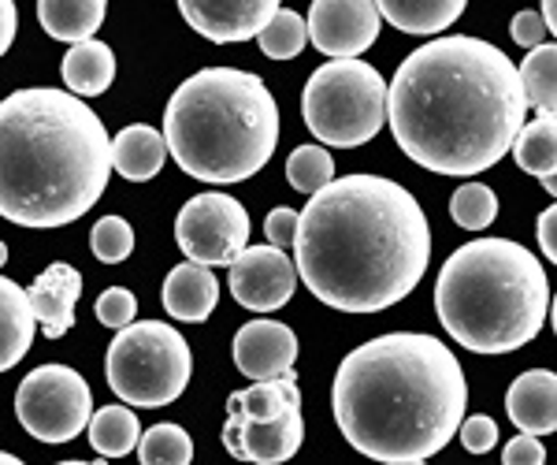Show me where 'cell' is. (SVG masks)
<instances>
[{
  "label": "cell",
  "instance_id": "cell-19",
  "mask_svg": "<svg viewBox=\"0 0 557 465\" xmlns=\"http://www.w3.org/2000/svg\"><path fill=\"white\" fill-rule=\"evenodd\" d=\"M38 325L41 320L30 306V294L15 280H0V369H15L23 362L34 346Z\"/></svg>",
  "mask_w": 557,
  "mask_h": 465
},
{
  "label": "cell",
  "instance_id": "cell-40",
  "mask_svg": "<svg viewBox=\"0 0 557 465\" xmlns=\"http://www.w3.org/2000/svg\"><path fill=\"white\" fill-rule=\"evenodd\" d=\"M543 20L550 26V34L557 38V0H543Z\"/></svg>",
  "mask_w": 557,
  "mask_h": 465
},
{
  "label": "cell",
  "instance_id": "cell-14",
  "mask_svg": "<svg viewBox=\"0 0 557 465\" xmlns=\"http://www.w3.org/2000/svg\"><path fill=\"white\" fill-rule=\"evenodd\" d=\"M298 362V335L283 320H249L235 332V369L249 380L290 377Z\"/></svg>",
  "mask_w": 557,
  "mask_h": 465
},
{
  "label": "cell",
  "instance_id": "cell-9",
  "mask_svg": "<svg viewBox=\"0 0 557 465\" xmlns=\"http://www.w3.org/2000/svg\"><path fill=\"white\" fill-rule=\"evenodd\" d=\"M94 395L83 372L71 365H38L15 391V417L34 440L71 443L94 421Z\"/></svg>",
  "mask_w": 557,
  "mask_h": 465
},
{
  "label": "cell",
  "instance_id": "cell-32",
  "mask_svg": "<svg viewBox=\"0 0 557 465\" xmlns=\"http://www.w3.org/2000/svg\"><path fill=\"white\" fill-rule=\"evenodd\" d=\"M94 257L104 265H120L134 254V228L123 217H101L89 231Z\"/></svg>",
  "mask_w": 557,
  "mask_h": 465
},
{
  "label": "cell",
  "instance_id": "cell-37",
  "mask_svg": "<svg viewBox=\"0 0 557 465\" xmlns=\"http://www.w3.org/2000/svg\"><path fill=\"white\" fill-rule=\"evenodd\" d=\"M502 462H506V465H543L546 462V446L539 443V436L520 432V436H513V440L506 443Z\"/></svg>",
  "mask_w": 557,
  "mask_h": 465
},
{
  "label": "cell",
  "instance_id": "cell-21",
  "mask_svg": "<svg viewBox=\"0 0 557 465\" xmlns=\"http://www.w3.org/2000/svg\"><path fill=\"white\" fill-rule=\"evenodd\" d=\"M108 0H38V23L52 41H89L104 23Z\"/></svg>",
  "mask_w": 557,
  "mask_h": 465
},
{
  "label": "cell",
  "instance_id": "cell-30",
  "mask_svg": "<svg viewBox=\"0 0 557 465\" xmlns=\"http://www.w3.org/2000/svg\"><path fill=\"white\" fill-rule=\"evenodd\" d=\"M450 217L457 228L465 231H483L498 220V194L487 183H465L454 191L450 198Z\"/></svg>",
  "mask_w": 557,
  "mask_h": 465
},
{
  "label": "cell",
  "instance_id": "cell-13",
  "mask_svg": "<svg viewBox=\"0 0 557 465\" xmlns=\"http://www.w3.org/2000/svg\"><path fill=\"white\" fill-rule=\"evenodd\" d=\"M283 0H178V12L201 38L215 45L249 41L272 23Z\"/></svg>",
  "mask_w": 557,
  "mask_h": 465
},
{
  "label": "cell",
  "instance_id": "cell-39",
  "mask_svg": "<svg viewBox=\"0 0 557 465\" xmlns=\"http://www.w3.org/2000/svg\"><path fill=\"white\" fill-rule=\"evenodd\" d=\"M0 12H4V30H0V52H8L15 45V30H20V12H15V0H0Z\"/></svg>",
  "mask_w": 557,
  "mask_h": 465
},
{
  "label": "cell",
  "instance_id": "cell-31",
  "mask_svg": "<svg viewBox=\"0 0 557 465\" xmlns=\"http://www.w3.org/2000/svg\"><path fill=\"white\" fill-rule=\"evenodd\" d=\"M286 179H290L294 191L301 194H320L327 183H335V160L323 146H298L286 160Z\"/></svg>",
  "mask_w": 557,
  "mask_h": 465
},
{
  "label": "cell",
  "instance_id": "cell-15",
  "mask_svg": "<svg viewBox=\"0 0 557 465\" xmlns=\"http://www.w3.org/2000/svg\"><path fill=\"white\" fill-rule=\"evenodd\" d=\"M26 294H30V306L41 320L45 339H60L75 328V306L83 298V272L57 261L26 287Z\"/></svg>",
  "mask_w": 557,
  "mask_h": 465
},
{
  "label": "cell",
  "instance_id": "cell-27",
  "mask_svg": "<svg viewBox=\"0 0 557 465\" xmlns=\"http://www.w3.org/2000/svg\"><path fill=\"white\" fill-rule=\"evenodd\" d=\"M520 78H524L528 105L535 112H557V41H543L528 49L524 64H520Z\"/></svg>",
  "mask_w": 557,
  "mask_h": 465
},
{
  "label": "cell",
  "instance_id": "cell-41",
  "mask_svg": "<svg viewBox=\"0 0 557 465\" xmlns=\"http://www.w3.org/2000/svg\"><path fill=\"white\" fill-rule=\"evenodd\" d=\"M539 183H543V191H546V194H554V198H557V172H554V175H546V179H539Z\"/></svg>",
  "mask_w": 557,
  "mask_h": 465
},
{
  "label": "cell",
  "instance_id": "cell-29",
  "mask_svg": "<svg viewBox=\"0 0 557 465\" xmlns=\"http://www.w3.org/2000/svg\"><path fill=\"white\" fill-rule=\"evenodd\" d=\"M141 465H190L194 462V440L178 425H152L141 432L138 443Z\"/></svg>",
  "mask_w": 557,
  "mask_h": 465
},
{
  "label": "cell",
  "instance_id": "cell-17",
  "mask_svg": "<svg viewBox=\"0 0 557 465\" xmlns=\"http://www.w3.org/2000/svg\"><path fill=\"white\" fill-rule=\"evenodd\" d=\"M164 309L168 317L186 320V325H201V320L212 317L215 302H220V280L212 276L209 265H197L186 257L183 265H175L164 280Z\"/></svg>",
  "mask_w": 557,
  "mask_h": 465
},
{
  "label": "cell",
  "instance_id": "cell-42",
  "mask_svg": "<svg viewBox=\"0 0 557 465\" xmlns=\"http://www.w3.org/2000/svg\"><path fill=\"white\" fill-rule=\"evenodd\" d=\"M550 325H554V335H557V294L550 298Z\"/></svg>",
  "mask_w": 557,
  "mask_h": 465
},
{
  "label": "cell",
  "instance_id": "cell-3",
  "mask_svg": "<svg viewBox=\"0 0 557 465\" xmlns=\"http://www.w3.org/2000/svg\"><path fill=\"white\" fill-rule=\"evenodd\" d=\"M469 406V380L450 346L424 332L368 339L343 357L331 383V409L346 443L364 458L428 462L457 436Z\"/></svg>",
  "mask_w": 557,
  "mask_h": 465
},
{
  "label": "cell",
  "instance_id": "cell-24",
  "mask_svg": "<svg viewBox=\"0 0 557 465\" xmlns=\"http://www.w3.org/2000/svg\"><path fill=\"white\" fill-rule=\"evenodd\" d=\"M89 443L101 458H123V454L138 451L141 443V425L138 414L127 406H101L89 421Z\"/></svg>",
  "mask_w": 557,
  "mask_h": 465
},
{
  "label": "cell",
  "instance_id": "cell-10",
  "mask_svg": "<svg viewBox=\"0 0 557 465\" xmlns=\"http://www.w3.org/2000/svg\"><path fill=\"white\" fill-rule=\"evenodd\" d=\"M175 243L197 265H231L249 246V212L231 194H197L178 209Z\"/></svg>",
  "mask_w": 557,
  "mask_h": 465
},
{
  "label": "cell",
  "instance_id": "cell-34",
  "mask_svg": "<svg viewBox=\"0 0 557 465\" xmlns=\"http://www.w3.org/2000/svg\"><path fill=\"white\" fill-rule=\"evenodd\" d=\"M457 436H461V446L469 454H487L498 446V425H494V417H487V414L465 417L461 428H457Z\"/></svg>",
  "mask_w": 557,
  "mask_h": 465
},
{
  "label": "cell",
  "instance_id": "cell-18",
  "mask_svg": "<svg viewBox=\"0 0 557 465\" xmlns=\"http://www.w3.org/2000/svg\"><path fill=\"white\" fill-rule=\"evenodd\" d=\"M168 138L164 131H152L146 123H131L112 138V164L127 183H149L160 175L168 160Z\"/></svg>",
  "mask_w": 557,
  "mask_h": 465
},
{
  "label": "cell",
  "instance_id": "cell-36",
  "mask_svg": "<svg viewBox=\"0 0 557 465\" xmlns=\"http://www.w3.org/2000/svg\"><path fill=\"white\" fill-rule=\"evenodd\" d=\"M509 34H513V41L520 45V49H535V45L546 41L550 26H546L543 12H532V8H524V12L513 15V23H509Z\"/></svg>",
  "mask_w": 557,
  "mask_h": 465
},
{
  "label": "cell",
  "instance_id": "cell-1",
  "mask_svg": "<svg viewBox=\"0 0 557 465\" xmlns=\"http://www.w3.org/2000/svg\"><path fill=\"white\" fill-rule=\"evenodd\" d=\"M528 94L498 45L450 34L412 49L391 78V131L401 154L438 175H480L513 149Z\"/></svg>",
  "mask_w": 557,
  "mask_h": 465
},
{
  "label": "cell",
  "instance_id": "cell-7",
  "mask_svg": "<svg viewBox=\"0 0 557 465\" xmlns=\"http://www.w3.org/2000/svg\"><path fill=\"white\" fill-rule=\"evenodd\" d=\"M301 115L312 138H320L323 146L357 149L391 120V86L364 60H331L305 83Z\"/></svg>",
  "mask_w": 557,
  "mask_h": 465
},
{
  "label": "cell",
  "instance_id": "cell-38",
  "mask_svg": "<svg viewBox=\"0 0 557 465\" xmlns=\"http://www.w3.org/2000/svg\"><path fill=\"white\" fill-rule=\"evenodd\" d=\"M535 235H539V249L557 265V201L550 209L539 212V223H535Z\"/></svg>",
  "mask_w": 557,
  "mask_h": 465
},
{
  "label": "cell",
  "instance_id": "cell-6",
  "mask_svg": "<svg viewBox=\"0 0 557 465\" xmlns=\"http://www.w3.org/2000/svg\"><path fill=\"white\" fill-rule=\"evenodd\" d=\"M446 335L472 354L528 346L550 317V283L539 257L513 238H475L446 257L435 283Z\"/></svg>",
  "mask_w": 557,
  "mask_h": 465
},
{
  "label": "cell",
  "instance_id": "cell-8",
  "mask_svg": "<svg viewBox=\"0 0 557 465\" xmlns=\"http://www.w3.org/2000/svg\"><path fill=\"white\" fill-rule=\"evenodd\" d=\"M194 372L190 343L164 320H134L120 328L104 354V380L115 399L141 409L172 406Z\"/></svg>",
  "mask_w": 557,
  "mask_h": 465
},
{
  "label": "cell",
  "instance_id": "cell-20",
  "mask_svg": "<svg viewBox=\"0 0 557 465\" xmlns=\"http://www.w3.org/2000/svg\"><path fill=\"white\" fill-rule=\"evenodd\" d=\"M242 440H246V458L260 465L290 462L305 443V417L301 402L290 406L275 421H246L242 425Z\"/></svg>",
  "mask_w": 557,
  "mask_h": 465
},
{
  "label": "cell",
  "instance_id": "cell-22",
  "mask_svg": "<svg viewBox=\"0 0 557 465\" xmlns=\"http://www.w3.org/2000/svg\"><path fill=\"white\" fill-rule=\"evenodd\" d=\"M60 75L71 94L78 97H101L115 78V52L112 45L89 38V41H78L67 49L64 64H60Z\"/></svg>",
  "mask_w": 557,
  "mask_h": 465
},
{
  "label": "cell",
  "instance_id": "cell-26",
  "mask_svg": "<svg viewBox=\"0 0 557 465\" xmlns=\"http://www.w3.org/2000/svg\"><path fill=\"white\" fill-rule=\"evenodd\" d=\"M231 399L246 409V421H275V417H283L290 406H298L301 391L290 372V377H275V380H253V388L235 391Z\"/></svg>",
  "mask_w": 557,
  "mask_h": 465
},
{
  "label": "cell",
  "instance_id": "cell-2",
  "mask_svg": "<svg viewBox=\"0 0 557 465\" xmlns=\"http://www.w3.org/2000/svg\"><path fill=\"white\" fill-rule=\"evenodd\" d=\"M294 261L301 283L338 313H383L417 291L431 261V228L401 183L343 175L301 209Z\"/></svg>",
  "mask_w": 557,
  "mask_h": 465
},
{
  "label": "cell",
  "instance_id": "cell-5",
  "mask_svg": "<svg viewBox=\"0 0 557 465\" xmlns=\"http://www.w3.org/2000/svg\"><path fill=\"white\" fill-rule=\"evenodd\" d=\"M172 160L201 183H246L278 146V105L264 78L238 68H205L164 109Z\"/></svg>",
  "mask_w": 557,
  "mask_h": 465
},
{
  "label": "cell",
  "instance_id": "cell-33",
  "mask_svg": "<svg viewBox=\"0 0 557 465\" xmlns=\"http://www.w3.org/2000/svg\"><path fill=\"white\" fill-rule=\"evenodd\" d=\"M97 320H101L104 328H127L134 325V317H138V298H134V291L127 287H108L101 298H97Z\"/></svg>",
  "mask_w": 557,
  "mask_h": 465
},
{
  "label": "cell",
  "instance_id": "cell-12",
  "mask_svg": "<svg viewBox=\"0 0 557 465\" xmlns=\"http://www.w3.org/2000/svg\"><path fill=\"white\" fill-rule=\"evenodd\" d=\"M380 4L375 0H312L309 41L331 60H354L380 41Z\"/></svg>",
  "mask_w": 557,
  "mask_h": 465
},
{
  "label": "cell",
  "instance_id": "cell-25",
  "mask_svg": "<svg viewBox=\"0 0 557 465\" xmlns=\"http://www.w3.org/2000/svg\"><path fill=\"white\" fill-rule=\"evenodd\" d=\"M513 157L535 179L557 172V112H539L528 127H520L513 142Z\"/></svg>",
  "mask_w": 557,
  "mask_h": 465
},
{
  "label": "cell",
  "instance_id": "cell-16",
  "mask_svg": "<svg viewBox=\"0 0 557 465\" xmlns=\"http://www.w3.org/2000/svg\"><path fill=\"white\" fill-rule=\"evenodd\" d=\"M506 414L520 432L550 436L557 432V372L528 369L509 383Z\"/></svg>",
  "mask_w": 557,
  "mask_h": 465
},
{
  "label": "cell",
  "instance_id": "cell-23",
  "mask_svg": "<svg viewBox=\"0 0 557 465\" xmlns=\"http://www.w3.org/2000/svg\"><path fill=\"white\" fill-rule=\"evenodd\" d=\"M380 15L391 26H398L401 34H443L446 26L461 20V12L469 8V0H375Z\"/></svg>",
  "mask_w": 557,
  "mask_h": 465
},
{
  "label": "cell",
  "instance_id": "cell-4",
  "mask_svg": "<svg viewBox=\"0 0 557 465\" xmlns=\"http://www.w3.org/2000/svg\"><path fill=\"white\" fill-rule=\"evenodd\" d=\"M112 138L78 94L30 86L0 105V212L20 228H64L101 201Z\"/></svg>",
  "mask_w": 557,
  "mask_h": 465
},
{
  "label": "cell",
  "instance_id": "cell-11",
  "mask_svg": "<svg viewBox=\"0 0 557 465\" xmlns=\"http://www.w3.org/2000/svg\"><path fill=\"white\" fill-rule=\"evenodd\" d=\"M298 261L278 246H246L235 261L227 265L231 298L249 313H275L298 291Z\"/></svg>",
  "mask_w": 557,
  "mask_h": 465
},
{
  "label": "cell",
  "instance_id": "cell-35",
  "mask_svg": "<svg viewBox=\"0 0 557 465\" xmlns=\"http://www.w3.org/2000/svg\"><path fill=\"white\" fill-rule=\"evenodd\" d=\"M298 220H301V212L286 209V205H278V209H272V212H268V220H264L268 243L278 246V249H290V246H294V238H298Z\"/></svg>",
  "mask_w": 557,
  "mask_h": 465
},
{
  "label": "cell",
  "instance_id": "cell-28",
  "mask_svg": "<svg viewBox=\"0 0 557 465\" xmlns=\"http://www.w3.org/2000/svg\"><path fill=\"white\" fill-rule=\"evenodd\" d=\"M257 45L268 60H294L309 45V20H301L290 8H278L272 23L257 34Z\"/></svg>",
  "mask_w": 557,
  "mask_h": 465
}]
</instances>
